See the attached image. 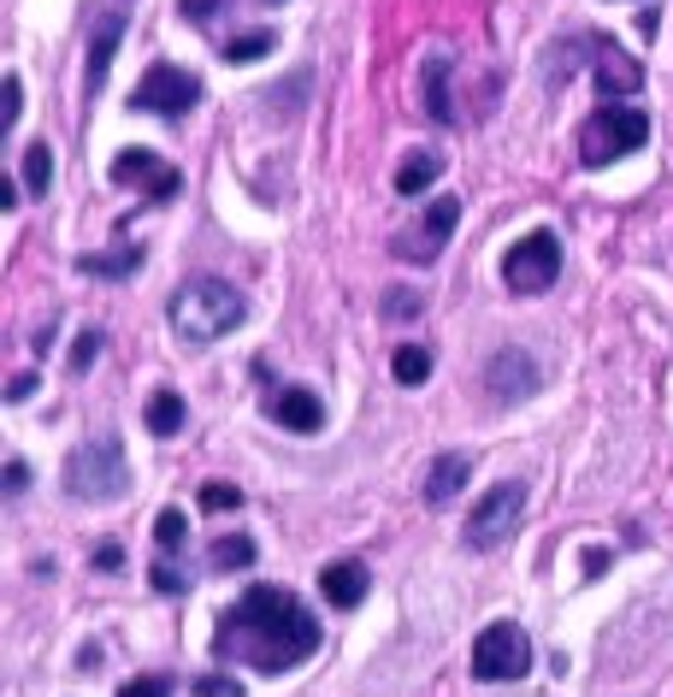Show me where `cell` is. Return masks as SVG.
Wrapping results in <instances>:
<instances>
[{
	"label": "cell",
	"mask_w": 673,
	"mask_h": 697,
	"mask_svg": "<svg viewBox=\"0 0 673 697\" xmlns=\"http://www.w3.org/2000/svg\"><path fill=\"white\" fill-rule=\"evenodd\" d=\"M314 650H319V621L307 615V603L290 598L284 586H248L237 598V609L219 615V638H213L219 662L284 674V668L307 662Z\"/></svg>",
	"instance_id": "obj_1"
},
{
	"label": "cell",
	"mask_w": 673,
	"mask_h": 697,
	"mask_svg": "<svg viewBox=\"0 0 673 697\" xmlns=\"http://www.w3.org/2000/svg\"><path fill=\"white\" fill-rule=\"evenodd\" d=\"M248 319V302L237 284L225 279H189L178 296H172V331L189 343V349H208L219 338H231Z\"/></svg>",
	"instance_id": "obj_2"
},
{
	"label": "cell",
	"mask_w": 673,
	"mask_h": 697,
	"mask_svg": "<svg viewBox=\"0 0 673 697\" xmlns=\"http://www.w3.org/2000/svg\"><path fill=\"white\" fill-rule=\"evenodd\" d=\"M66 491L78 503H119L130 491V468H125V449L119 438H90L71 449L66 461Z\"/></svg>",
	"instance_id": "obj_3"
},
{
	"label": "cell",
	"mask_w": 673,
	"mask_h": 697,
	"mask_svg": "<svg viewBox=\"0 0 673 697\" xmlns=\"http://www.w3.org/2000/svg\"><path fill=\"white\" fill-rule=\"evenodd\" d=\"M650 142V119L638 107H621V101H603V107L585 119L579 130V160L585 166H609V160H626Z\"/></svg>",
	"instance_id": "obj_4"
},
{
	"label": "cell",
	"mask_w": 673,
	"mask_h": 697,
	"mask_svg": "<svg viewBox=\"0 0 673 697\" xmlns=\"http://www.w3.org/2000/svg\"><path fill=\"white\" fill-rule=\"evenodd\" d=\"M520 520H526V485L520 479H503V485H491L485 497L473 503V515H467V544L503 550L520 532Z\"/></svg>",
	"instance_id": "obj_5"
},
{
	"label": "cell",
	"mask_w": 673,
	"mask_h": 697,
	"mask_svg": "<svg viewBox=\"0 0 673 697\" xmlns=\"http://www.w3.org/2000/svg\"><path fill=\"white\" fill-rule=\"evenodd\" d=\"M526 668H532V638H526V627L496 621V627L479 633L473 680H485V686H508V680H526Z\"/></svg>",
	"instance_id": "obj_6"
},
{
	"label": "cell",
	"mask_w": 673,
	"mask_h": 697,
	"mask_svg": "<svg viewBox=\"0 0 673 697\" xmlns=\"http://www.w3.org/2000/svg\"><path fill=\"white\" fill-rule=\"evenodd\" d=\"M555 279H562V243H555V231L520 237L503 260V284L515 290V296H544Z\"/></svg>",
	"instance_id": "obj_7"
},
{
	"label": "cell",
	"mask_w": 673,
	"mask_h": 697,
	"mask_svg": "<svg viewBox=\"0 0 673 697\" xmlns=\"http://www.w3.org/2000/svg\"><path fill=\"white\" fill-rule=\"evenodd\" d=\"M201 101V78L196 71H184V66H149L142 71V83H137V95H130V107L137 113H166V119H178V113H189Z\"/></svg>",
	"instance_id": "obj_8"
},
{
	"label": "cell",
	"mask_w": 673,
	"mask_h": 697,
	"mask_svg": "<svg viewBox=\"0 0 673 697\" xmlns=\"http://www.w3.org/2000/svg\"><path fill=\"white\" fill-rule=\"evenodd\" d=\"M456 225H461V201L456 196H437V201H426V213H420V220L397 237V255L414 260V267H432L437 249L456 237Z\"/></svg>",
	"instance_id": "obj_9"
},
{
	"label": "cell",
	"mask_w": 673,
	"mask_h": 697,
	"mask_svg": "<svg viewBox=\"0 0 673 697\" xmlns=\"http://www.w3.org/2000/svg\"><path fill=\"white\" fill-rule=\"evenodd\" d=\"M113 184H125V190H142V196H154V201L178 196V172H172L154 149H125L119 160H113Z\"/></svg>",
	"instance_id": "obj_10"
},
{
	"label": "cell",
	"mask_w": 673,
	"mask_h": 697,
	"mask_svg": "<svg viewBox=\"0 0 673 697\" xmlns=\"http://www.w3.org/2000/svg\"><path fill=\"white\" fill-rule=\"evenodd\" d=\"M538 361L532 355H520V349H496L491 355V367H485V390L496 402H520V397H532L538 390Z\"/></svg>",
	"instance_id": "obj_11"
},
{
	"label": "cell",
	"mask_w": 673,
	"mask_h": 697,
	"mask_svg": "<svg viewBox=\"0 0 673 697\" xmlns=\"http://www.w3.org/2000/svg\"><path fill=\"white\" fill-rule=\"evenodd\" d=\"M267 414L278 420V426H290V432H319V426H326V402H319L314 390H302V385L272 390V397H267Z\"/></svg>",
	"instance_id": "obj_12"
},
{
	"label": "cell",
	"mask_w": 673,
	"mask_h": 697,
	"mask_svg": "<svg viewBox=\"0 0 673 697\" xmlns=\"http://www.w3.org/2000/svg\"><path fill=\"white\" fill-rule=\"evenodd\" d=\"M473 479V456L467 449H449V456H437L426 479H420V497H426L432 508H444V503H456V491Z\"/></svg>",
	"instance_id": "obj_13"
},
{
	"label": "cell",
	"mask_w": 673,
	"mask_h": 697,
	"mask_svg": "<svg viewBox=\"0 0 673 697\" xmlns=\"http://www.w3.org/2000/svg\"><path fill=\"white\" fill-rule=\"evenodd\" d=\"M367 568H361V562H331L326 574H319V598H326L331 609H355L361 598H367Z\"/></svg>",
	"instance_id": "obj_14"
},
{
	"label": "cell",
	"mask_w": 673,
	"mask_h": 697,
	"mask_svg": "<svg viewBox=\"0 0 673 697\" xmlns=\"http://www.w3.org/2000/svg\"><path fill=\"white\" fill-rule=\"evenodd\" d=\"M597 90H603V101L638 95V90H644V71L626 60V54H603V60H597Z\"/></svg>",
	"instance_id": "obj_15"
},
{
	"label": "cell",
	"mask_w": 673,
	"mask_h": 697,
	"mask_svg": "<svg viewBox=\"0 0 673 697\" xmlns=\"http://www.w3.org/2000/svg\"><path fill=\"white\" fill-rule=\"evenodd\" d=\"M420 90H426V113L437 125H456V107H449V60H444V54H432V60H426Z\"/></svg>",
	"instance_id": "obj_16"
},
{
	"label": "cell",
	"mask_w": 673,
	"mask_h": 697,
	"mask_svg": "<svg viewBox=\"0 0 673 697\" xmlns=\"http://www.w3.org/2000/svg\"><path fill=\"white\" fill-rule=\"evenodd\" d=\"M437 178H444V160L437 154H408L397 166V196H426Z\"/></svg>",
	"instance_id": "obj_17"
},
{
	"label": "cell",
	"mask_w": 673,
	"mask_h": 697,
	"mask_svg": "<svg viewBox=\"0 0 673 697\" xmlns=\"http://www.w3.org/2000/svg\"><path fill=\"white\" fill-rule=\"evenodd\" d=\"M119 36H125V19H107L101 24V36L90 42V90H101L113 71V54H119Z\"/></svg>",
	"instance_id": "obj_18"
},
{
	"label": "cell",
	"mask_w": 673,
	"mask_h": 697,
	"mask_svg": "<svg viewBox=\"0 0 673 697\" xmlns=\"http://www.w3.org/2000/svg\"><path fill=\"white\" fill-rule=\"evenodd\" d=\"M142 267V249H130V243H119V249H107V255H83V272L90 279H125V272H137Z\"/></svg>",
	"instance_id": "obj_19"
},
{
	"label": "cell",
	"mask_w": 673,
	"mask_h": 697,
	"mask_svg": "<svg viewBox=\"0 0 673 697\" xmlns=\"http://www.w3.org/2000/svg\"><path fill=\"white\" fill-rule=\"evenodd\" d=\"M390 373H397V385H426L432 379V349L402 343L397 355H390Z\"/></svg>",
	"instance_id": "obj_20"
},
{
	"label": "cell",
	"mask_w": 673,
	"mask_h": 697,
	"mask_svg": "<svg viewBox=\"0 0 673 697\" xmlns=\"http://www.w3.org/2000/svg\"><path fill=\"white\" fill-rule=\"evenodd\" d=\"M24 190H31V196L54 190V149H48V142H31V149H24Z\"/></svg>",
	"instance_id": "obj_21"
},
{
	"label": "cell",
	"mask_w": 673,
	"mask_h": 697,
	"mask_svg": "<svg viewBox=\"0 0 673 697\" xmlns=\"http://www.w3.org/2000/svg\"><path fill=\"white\" fill-rule=\"evenodd\" d=\"M208 562L219 574H237V568H255V539H213V550H208Z\"/></svg>",
	"instance_id": "obj_22"
},
{
	"label": "cell",
	"mask_w": 673,
	"mask_h": 697,
	"mask_svg": "<svg viewBox=\"0 0 673 697\" xmlns=\"http://www.w3.org/2000/svg\"><path fill=\"white\" fill-rule=\"evenodd\" d=\"M149 426L160 432V438H172V432L184 426V397L178 390H160V397L149 402Z\"/></svg>",
	"instance_id": "obj_23"
},
{
	"label": "cell",
	"mask_w": 673,
	"mask_h": 697,
	"mask_svg": "<svg viewBox=\"0 0 673 697\" xmlns=\"http://www.w3.org/2000/svg\"><path fill=\"white\" fill-rule=\"evenodd\" d=\"M154 539L166 556H178L184 539H189V520H184V508H160V520H154Z\"/></svg>",
	"instance_id": "obj_24"
},
{
	"label": "cell",
	"mask_w": 673,
	"mask_h": 697,
	"mask_svg": "<svg viewBox=\"0 0 673 697\" xmlns=\"http://www.w3.org/2000/svg\"><path fill=\"white\" fill-rule=\"evenodd\" d=\"M272 31H243V36H231L225 42V60L231 66H243V60H260V54H272Z\"/></svg>",
	"instance_id": "obj_25"
},
{
	"label": "cell",
	"mask_w": 673,
	"mask_h": 697,
	"mask_svg": "<svg viewBox=\"0 0 673 697\" xmlns=\"http://www.w3.org/2000/svg\"><path fill=\"white\" fill-rule=\"evenodd\" d=\"M201 508H208V515H231V508H243V491L225 485V479H208V485H201Z\"/></svg>",
	"instance_id": "obj_26"
},
{
	"label": "cell",
	"mask_w": 673,
	"mask_h": 697,
	"mask_svg": "<svg viewBox=\"0 0 673 697\" xmlns=\"http://www.w3.org/2000/svg\"><path fill=\"white\" fill-rule=\"evenodd\" d=\"M101 331H78V343H71V373H90L95 367V355H101Z\"/></svg>",
	"instance_id": "obj_27"
},
{
	"label": "cell",
	"mask_w": 673,
	"mask_h": 697,
	"mask_svg": "<svg viewBox=\"0 0 673 697\" xmlns=\"http://www.w3.org/2000/svg\"><path fill=\"white\" fill-rule=\"evenodd\" d=\"M189 692L196 697H243L237 680H225V674H201V680H189Z\"/></svg>",
	"instance_id": "obj_28"
},
{
	"label": "cell",
	"mask_w": 673,
	"mask_h": 697,
	"mask_svg": "<svg viewBox=\"0 0 673 697\" xmlns=\"http://www.w3.org/2000/svg\"><path fill=\"white\" fill-rule=\"evenodd\" d=\"M385 314H390V319H414V314H420V296H414V290H402V284L385 290Z\"/></svg>",
	"instance_id": "obj_29"
},
{
	"label": "cell",
	"mask_w": 673,
	"mask_h": 697,
	"mask_svg": "<svg viewBox=\"0 0 673 697\" xmlns=\"http://www.w3.org/2000/svg\"><path fill=\"white\" fill-rule=\"evenodd\" d=\"M119 697H172V680H160V674H142V680H130V686Z\"/></svg>",
	"instance_id": "obj_30"
},
{
	"label": "cell",
	"mask_w": 673,
	"mask_h": 697,
	"mask_svg": "<svg viewBox=\"0 0 673 697\" xmlns=\"http://www.w3.org/2000/svg\"><path fill=\"white\" fill-rule=\"evenodd\" d=\"M154 591H166V598H178V591H184V579H178L172 562H160V568H154Z\"/></svg>",
	"instance_id": "obj_31"
},
{
	"label": "cell",
	"mask_w": 673,
	"mask_h": 697,
	"mask_svg": "<svg viewBox=\"0 0 673 697\" xmlns=\"http://www.w3.org/2000/svg\"><path fill=\"white\" fill-rule=\"evenodd\" d=\"M225 7V0H184V19H196V24H208L213 12Z\"/></svg>",
	"instance_id": "obj_32"
},
{
	"label": "cell",
	"mask_w": 673,
	"mask_h": 697,
	"mask_svg": "<svg viewBox=\"0 0 673 697\" xmlns=\"http://www.w3.org/2000/svg\"><path fill=\"white\" fill-rule=\"evenodd\" d=\"M95 568H101V574L125 568V550H119V544H101V550H95Z\"/></svg>",
	"instance_id": "obj_33"
},
{
	"label": "cell",
	"mask_w": 673,
	"mask_h": 697,
	"mask_svg": "<svg viewBox=\"0 0 673 697\" xmlns=\"http://www.w3.org/2000/svg\"><path fill=\"white\" fill-rule=\"evenodd\" d=\"M24 485H31V468H24V461H7V497H19Z\"/></svg>",
	"instance_id": "obj_34"
},
{
	"label": "cell",
	"mask_w": 673,
	"mask_h": 697,
	"mask_svg": "<svg viewBox=\"0 0 673 697\" xmlns=\"http://www.w3.org/2000/svg\"><path fill=\"white\" fill-rule=\"evenodd\" d=\"M31 390H36V379H31V373H19V379L7 385V402H24V397H31Z\"/></svg>",
	"instance_id": "obj_35"
}]
</instances>
